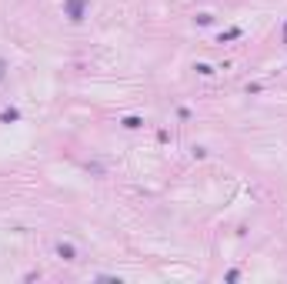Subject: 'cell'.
I'll list each match as a JSON object with an SVG mask.
<instances>
[{
    "instance_id": "1",
    "label": "cell",
    "mask_w": 287,
    "mask_h": 284,
    "mask_svg": "<svg viewBox=\"0 0 287 284\" xmlns=\"http://www.w3.org/2000/svg\"><path fill=\"white\" fill-rule=\"evenodd\" d=\"M87 0H64V10H67V17H70L74 24H80L84 17H87Z\"/></svg>"
},
{
    "instance_id": "2",
    "label": "cell",
    "mask_w": 287,
    "mask_h": 284,
    "mask_svg": "<svg viewBox=\"0 0 287 284\" xmlns=\"http://www.w3.org/2000/svg\"><path fill=\"white\" fill-rule=\"evenodd\" d=\"M57 254H60L64 261H74V258H77V251H74V244H67V241H57Z\"/></svg>"
},
{
    "instance_id": "3",
    "label": "cell",
    "mask_w": 287,
    "mask_h": 284,
    "mask_svg": "<svg viewBox=\"0 0 287 284\" xmlns=\"http://www.w3.org/2000/svg\"><path fill=\"white\" fill-rule=\"evenodd\" d=\"M140 117H124V127H127V130H137V127H140Z\"/></svg>"
},
{
    "instance_id": "4",
    "label": "cell",
    "mask_w": 287,
    "mask_h": 284,
    "mask_svg": "<svg viewBox=\"0 0 287 284\" xmlns=\"http://www.w3.org/2000/svg\"><path fill=\"white\" fill-rule=\"evenodd\" d=\"M4 74H7V60L0 57V81H4Z\"/></svg>"
}]
</instances>
